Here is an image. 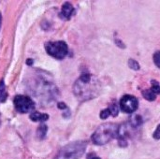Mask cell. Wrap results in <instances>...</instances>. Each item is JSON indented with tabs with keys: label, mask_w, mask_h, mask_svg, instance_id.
<instances>
[{
	"label": "cell",
	"mask_w": 160,
	"mask_h": 159,
	"mask_svg": "<svg viewBox=\"0 0 160 159\" xmlns=\"http://www.w3.org/2000/svg\"><path fill=\"white\" fill-rule=\"evenodd\" d=\"M101 89L98 80L89 73L82 74L73 85V93L81 101H87L97 97Z\"/></svg>",
	"instance_id": "obj_1"
},
{
	"label": "cell",
	"mask_w": 160,
	"mask_h": 159,
	"mask_svg": "<svg viewBox=\"0 0 160 159\" xmlns=\"http://www.w3.org/2000/svg\"><path fill=\"white\" fill-rule=\"evenodd\" d=\"M119 127L120 126L112 123L99 126L91 137L93 143L96 145H104L111 140L117 138Z\"/></svg>",
	"instance_id": "obj_2"
},
{
	"label": "cell",
	"mask_w": 160,
	"mask_h": 159,
	"mask_svg": "<svg viewBox=\"0 0 160 159\" xmlns=\"http://www.w3.org/2000/svg\"><path fill=\"white\" fill-rule=\"evenodd\" d=\"M86 142H75L65 146L59 153L58 159H79L86 150Z\"/></svg>",
	"instance_id": "obj_3"
},
{
	"label": "cell",
	"mask_w": 160,
	"mask_h": 159,
	"mask_svg": "<svg viewBox=\"0 0 160 159\" xmlns=\"http://www.w3.org/2000/svg\"><path fill=\"white\" fill-rule=\"evenodd\" d=\"M46 52L52 57L63 59L68 52V45L65 41H49L45 44Z\"/></svg>",
	"instance_id": "obj_4"
},
{
	"label": "cell",
	"mask_w": 160,
	"mask_h": 159,
	"mask_svg": "<svg viewBox=\"0 0 160 159\" xmlns=\"http://www.w3.org/2000/svg\"><path fill=\"white\" fill-rule=\"evenodd\" d=\"M15 109L21 113H27L35 109V103L31 97L27 96L18 95L14 97L13 100Z\"/></svg>",
	"instance_id": "obj_5"
},
{
	"label": "cell",
	"mask_w": 160,
	"mask_h": 159,
	"mask_svg": "<svg viewBox=\"0 0 160 159\" xmlns=\"http://www.w3.org/2000/svg\"><path fill=\"white\" fill-rule=\"evenodd\" d=\"M139 107L138 99L130 95H125L120 100V108L126 113L134 112Z\"/></svg>",
	"instance_id": "obj_6"
},
{
	"label": "cell",
	"mask_w": 160,
	"mask_h": 159,
	"mask_svg": "<svg viewBox=\"0 0 160 159\" xmlns=\"http://www.w3.org/2000/svg\"><path fill=\"white\" fill-rule=\"evenodd\" d=\"M74 11L75 10H74L73 6L70 3L67 2L62 6V9H61V12H60V17L62 19H65V20H69L71 18V16L73 15Z\"/></svg>",
	"instance_id": "obj_7"
},
{
	"label": "cell",
	"mask_w": 160,
	"mask_h": 159,
	"mask_svg": "<svg viewBox=\"0 0 160 159\" xmlns=\"http://www.w3.org/2000/svg\"><path fill=\"white\" fill-rule=\"evenodd\" d=\"M30 119L34 122H44L49 119V115L45 113H40L38 112H34L30 114Z\"/></svg>",
	"instance_id": "obj_8"
},
{
	"label": "cell",
	"mask_w": 160,
	"mask_h": 159,
	"mask_svg": "<svg viewBox=\"0 0 160 159\" xmlns=\"http://www.w3.org/2000/svg\"><path fill=\"white\" fill-rule=\"evenodd\" d=\"M8 97V92L6 90V85L3 80L0 81V102H5Z\"/></svg>",
	"instance_id": "obj_9"
},
{
	"label": "cell",
	"mask_w": 160,
	"mask_h": 159,
	"mask_svg": "<svg viewBox=\"0 0 160 159\" xmlns=\"http://www.w3.org/2000/svg\"><path fill=\"white\" fill-rule=\"evenodd\" d=\"M142 96L145 99H147L148 101H154L157 98V95L150 89V90H145L142 92Z\"/></svg>",
	"instance_id": "obj_10"
},
{
	"label": "cell",
	"mask_w": 160,
	"mask_h": 159,
	"mask_svg": "<svg viewBox=\"0 0 160 159\" xmlns=\"http://www.w3.org/2000/svg\"><path fill=\"white\" fill-rule=\"evenodd\" d=\"M46 133H47V126L44 125V124H41L38 128V131H37V135L38 137L41 140L43 139L45 136H46Z\"/></svg>",
	"instance_id": "obj_11"
},
{
	"label": "cell",
	"mask_w": 160,
	"mask_h": 159,
	"mask_svg": "<svg viewBox=\"0 0 160 159\" xmlns=\"http://www.w3.org/2000/svg\"><path fill=\"white\" fill-rule=\"evenodd\" d=\"M130 124L132 127H139L142 124V119L140 115H135L131 118L130 120Z\"/></svg>",
	"instance_id": "obj_12"
},
{
	"label": "cell",
	"mask_w": 160,
	"mask_h": 159,
	"mask_svg": "<svg viewBox=\"0 0 160 159\" xmlns=\"http://www.w3.org/2000/svg\"><path fill=\"white\" fill-rule=\"evenodd\" d=\"M128 67L130 68L134 69V70H139L140 69V64L134 59H129L128 60Z\"/></svg>",
	"instance_id": "obj_13"
},
{
	"label": "cell",
	"mask_w": 160,
	"mask_h": 159,
	"mask_svg": "<svg viewBox=\"0 0 160 159\" xmlns=\"http://www.w3.org/2000/svg\"><path fill=\"white\" fill-rule=\"evenodd\" d=\"M110 109V112H111V115H112L113 117L117 116L118 115V112H119V110H118V106L116 104H112V106L109 108Z\"/></svg>",
	"instance_id": "obj_14"
},
{
	"label": "cell",
	"mask_w": 160,
	"mask_h": 159,
	"mask_svg": "<svg viewBox=\"0 0 160 159\" xmlns=\"http://www.w3.org/2000/svg\"><path fill=\"white\" fill-rule=\"evenodd\" d=\"M152 88H151V90L156 94V95H159L160 94V85L157 82H155V81H152Z\"/></svg>",
	"instance_id": "obj_15"
},
{
	"label": "cell",
	"mask_w": 160,
	"mask_h": 159,
	"mask_svg": "<svg viewBox=\"0 0 160 159\" xmlns=\"http://www.w3.org/2000/svg\"><path fill=\"white\" fill-rule=\"evenodd\" d=\"M154 62H155V65L158 67H160V52L158 51L154 53Z\"/></svg>",
	"instance_id": "obj_16"
},
{
	"label": "cell",
	"mask_w": 160,
	"mask_h": 159,
	"mask_svg": "<svg viewBox=\"0 0 160 159\" xmlns=\"http://www.w3.org/2000/svg\"><path fill=\"white\" fill-rule=\"evenodd\" d=\"M110 115H111V112H110V109H109V108L103 110V111L99 113V117H100L101 119H106V118H108Z\"/></svg>",
	"instance_id": "obj_17"
},
{
	"label": "cell",
	"mask_w": 160,
	"mask_h": 159,
	"mask_svg": "<svg viewBox=\"0 0 160 159\" xmlns=\"http://www.w3.org/2000/svg\"><path fill=\"white\" fill-rule=\"evenodd\" d=\"M153 137H154L156 140H158V139H160V124L158 125V127H157V129H156V131H155V133H154Z\"/></svg>",
	"instance_id": "obj_18"
},
{
	"label": "cell",
	"mask_w": 160,
	"mask_h": 159,
	"mask_svg": "<svg viewBox=\"0 0 160 159\" xmlns=\"http://www.w3.org/2000/svg\"><path fill=\"white\" fill-rule=\"evenodd\" d=\"M114 42H115V44H116L117 46H119L120 48H122V49H125V48H126V45L122 42V40H120V39H118V38H115V39H114Z\"/></svg>",
	"instance_id": "obj_19"
},
{
	"label": "cell",
	"mask_w": 160,
	"mask_h": 159,
	"mask_svg": "<svg viewBox=\"0 0 160 159\" xmlns=\"http://www.w3.org/2000/svg\"><path fill=\"white\" fill-rule=\"evenodd\" d=\"M57 107H58L60 110H63V111H67V110H68V107H67V105H66L64 102H59V103L57 104Z\"/></svg>",
	"instance_id": "obj_20"
},
{
	"label": "cell",
	"mask_w": 160,
	"mask_h": 159,
	"mask_svg": "<svg viewBox=\"0 0 160 159\" xmlns=\"http://www.w3.org/2000/svg\"><path fill=\"white\" fill-rule=\"evenodd\" d=\"M87 159H101L100 157H98V156H96V154H89L87 156Z\"/></svg>",
	"instance_id": "obj_21"
},
{
	"label": "cell",
	"mask_w": 160,
	"mask_h": 159,
	"mask_svg": "<svg viewBox=\"0 0 160 159\" xmlns=\"http://www.w3.org/2000/svg\"><path fill=\"white\" fill-rule=\"evenodd\" d=\"M1 20H2V17H1V14H0V27H1Z\"/></svg>",
	"instance_id": "obj_22"
}]
</instances>
